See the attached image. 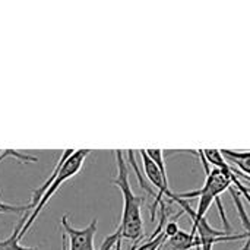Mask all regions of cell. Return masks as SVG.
<instances>
[{"instance_id": "4", "label": "cell", "mask_w": 250, "mask_h": 250, "mask_svg": "<svg viewBox=\"0 0 250 250\" xmlns=\"http://www.w3.org/2000/svg\"><path fill=\"white\" fill-rule=\"evenodd\" d=\"M139 154L142 158L144 173H145L148 182L157 189V196L151 207V218H152V221H155V211L163 204V196H167L171 202H174L176 193H173L168 186L164 151L163 149H141Z\"/></svg>"}, {"instance_id": "3", "label": "cell", "mask_w": 250, "mask_h": 250, "mask_svg": "<svg viewBox=\"0 0 250 250\" xmlns=\"http://www.w3.org/2000/svg\"><path fill=\"white\" fill-rule=\"evenodd\" d=\"M89 152H91L89 149H78V151H75V149H64L63 151V154L60 157V168H59V173H57L54 182L51 183V186L48 188V190L44 193V196L40 201V204L31 211V215H29L28 221L25 223L22 231H21V239H23V236L26 234V231L32 227V224L35 223V220L41 214L42 208L48 204V201L51 199V196L60 189V186L81 171V168L83 167V163L88 158Z\"/></svg>"}, {"instance_id": "11", "label": "cell", "mask_w": 250, "mask_h": 250, "mask_svg": "<svg viewBox=\"0 0 250 250\" xmlns=\"http://www.w3.org/2000/svg\"><path fill=\"white\" fill-rule=\"evenodd\" d=\"M249 233V237H248V242H246V245L243 246V249L242 250H250V231H248Z\"/></svg>"}, {"instance_id": "6", "label": "cell", "mask_w": 250, "mask_h": 250, "mask_svg": "<svg viewBox=\"0 0 250 250\" xmlns=\"http://www.w3.org/2000/svg\"><path fill=\"white\" fill-rule=\"evenodd\" d=\"M163 248H166V250H192L201 248V242L196 234L180 230L176 236L167 239Z\"/></svg>"}, {"instance_id": "10", "label": "cell", "mask_w": 250, "mask_h": 250, "mask_svg": "<svg viewBox=\"0 0 250 250\" xmlns=\"http://www.w3.org/2000/svg\"><path fill=\"white\" fill-rule=\"evenodd\" d=\"M182 214H185L183 211H180V214L177 215V217H174L173 220H170V221H167L166 223V227H164V233H166V236H167V239H170V237H173V236H176L179 231H180V229H179V224L176 223V220L182 215Z\"/></svg>"}, {"instance_id": "5", "label": "cell", "mask_w": 250, "mask_h": 250, "mask_svg": "<svg viewBox=\"0 0 250 250\" xmlns=\"http://www.w3.org/2000/svg\"><path fill=\"white\" fill-rule=\"evenodd\" d=\"M62 226L64 234L69 237V250H95L94 237L98 229L97 218H94L85 229H73L67 221V215H63Z\"/></svg>"}, {"instance_id": "2", "label": "cell", "mask_w": 250, "mask_h": 250, "mask_svg": "<svg viewBox=\"0 0 250 250\" xmlns=\"http://www.w3.org/2000/svg\"><path fill=\"white\" fill-rule=\"evenodd\" d=\"M114 154L117 163V176L114 180H111V185L120 189L123 198V212H122L119 229L122 231V240L126 239L136 243L144 239V221H142L141 208L145 202V198L136 196L132 190L129 182V170L123 152L120 149H116Z\"/></svg>"}, {"instance_id": "9", "label": "cell", "mask_w": 250, "mask_h": 250, "mask_svg": "<svg viewBox=\"0 0 250 250\" xmlns=\"http://www.w3.org/2000/svg\"><path fill=\"white\" fill-rule=\"evenodd\" d=\"M28 211H32V205L26 204V205H10V204H4L0 201V214H26Z\"/></svg>"}, {"instance_id": "13", "label": "cell", "mask_w": 250, "mask_h": 250, "mask_svg": "<svg viewBox=\"0 0 250 250\" xmlns=\"http://www.w3.org/2000/svg\"><path fill=\"white\" fill-rule=\"evenodd\" d=\"M195 250H201V248H196V249H195Z\"/></svg>"}, {"instance_id": "1", "label": "cell", "mask_w": 250, "mask_h": 250, "mask_svg": "<svg viewBox=\"0 0 250 250\" xmlns=\"http://www.w3.org/2000/svg\"><path fill=\"white\" fill-rule=\"evenodd\" d=\"M196 154L199 155L201 163H202V167H204V171L207 174L205 183H204V186L199 190L177 193V196L180 199H185V201H189V199H193V198H199V204H198V209H196V217L192 221V226H195L198 221H201L202 218H205L208 209L211 208V205L214 202H217V207H218V211H220V215H221V221L224 224V229H226V231H230L231 230V226H230V223H229V220L226 217V212H224L223 204L220 201V196L224 192H227V190H230L233 188V179H234L236 174L233 173L231 166H230V170H227V171L220 170V168H215V167L211 168L209 163L207 161V158L204 155V149H198Z\"/></svg>"}, {"instance_id": "8", "label": "cell", "mask_w": 250, "mask_h": 250, "mask_svg": "<svg viewBox=\"0 0 250 250\" xmlns=\"http://www.w3.org/2000/svg\"><path fill=\"white\" fill-rule=\"evenodd\" d=\"M29 215H31V211H28L23 215V218L16 224V227L13 229L12 234L7 239H4V240L0 242V250H38L37 248H25V246H21V243H19V240H21V231H22L25 223L28 221Z\"/></svg>"}, {"instance_id": "7", "label": "cell", "mask_w": 250, "mask_h": 250, "mask_svg": "<svg viewBox=\"0 0 250 250\" xmlns=\"http://www.w3.org/2000/svg\"><path fill=\"white\" fill-rule=\"evenodd\" d=\"M224 158H227L231 164H234L237 168H233V173L236 176H243L250 182V151H231V149H223L221 151Z\"/></svg>"}, {"instance_id": "12", "label": "cell", "mask_w": 250, "mask_h": 250, "mask_svg": "<svg viewBox=\"0 0 250 250\" xmlns=\"http://www.w3.org/2000/svg\"><path fill=\"white\" fill-rule=\"evenodd\" d=\"M116 250H122V240H119L117 242V245H116V248H114Z\"/></svg>"}]
</instances>
